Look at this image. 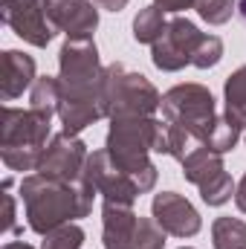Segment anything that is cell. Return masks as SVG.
Returning <instances> with one entry per match:
<instances>
[{"instance_id":"cell-1","label":"cell","mask_w":246,"mask_h":249,"mask_svg":"<svg viewBox=\"0 0 246 249\" xmlns=\"http://www.w3.org/2000/svg\"><path fill=\"white\" fill-rule=\"evenodd\" d=\"M96 194L99 191L81 177L75 183H58L44 174H29L20 183V200L26 206L29 229L38 235H47L70 220L87 217L93 212Z\"/></svg>"},{"instance_id":"cell-2","label":"cell","mask_w":246,"mask_h":249,"mask_svg":"<svg viewBox=\"0 0 246 249\" xmlns=\"http://www.w3.org/2000/svg\"><path fill=\"white\" fill-rule=\"evenodd\" d=\"M157 130L159 122L154 116H116L107 133L105 151L110 154L113 165H119L136 180L139 194L157 186V168L148 160V151H154L157 142Z\"/></svg>"},{"instance_id":"cell-3","label":"cell","mask_w":246,"mask_h":249,"mask_svg":"<svg viewBox=\"0 0 246 249\" xmlns=\"http://www.w3.org/2000/svg\"><path fill=\"white\" fill-rule=\"evenodd\" d=\"M53 116L38 110L3 107L0 119V157L12 171H38L47 151Z\"/></svg>"},{"instance_id":"cell-4","label":"cell","mask_w":246,"mask_h":249,"mask_svg":"<svg viewBox=\"0 0 246 249\" xmlns=\"http://www.w3.org/2000/svg\"><path fill=\"white\" fill-rule=\"evenodd\" d=\"M102 102L110 119L154 116V110L162 105V96L142 72H130L124 64H110L105 67V75H102Z\"/></svg>"},{"instance_id":"cell-5","label":"cell","mask_w":246,"mask_h":249,"mask_svg":"<svg viewBox=\"0 0 246 249\" xmlns=\"http://www.w3.org/2000/svg\"><path fill=\"white\" fill-rule=\"evenodd\" d=\"M162 116L165 122L180 124L188 130L197 142L203 139V133L209 130L214 113V96L203 87V84H177L162 96Z\"/></svg>"},{"instance_id":"cell-6","label":"cell","mask_w":246,"mask_h":249,"mask_svg":"<svg viewBox=\"0 0 246 249\" xmlns=\"http://www.w3.org/2000/svg\"><path fill=\"white\" fill-rule=\"evenodd\" d=\"M200 41H203V32L191 20L174 18V20H168L165 32L151 44V61H154V67H159L165 72H177L185 64L194 61Z\"/></svg>"},{"instance_id":"cell-7","label":"cell","mask_w":246,"mask_h":249,"mask_svg":"<svg viewBox=\"0 0 246 249\" xmlns=\"http://www.w3.org/2000/svg\"><path fill=\"white\" fill-rule=\"evenodd\" d=\"M58 64H61L58 81L64 87H75V90L102 87L105 67L99 64V50L90 38H67L58 53Z\"/></svg>"},{"instance_id":"cell-8","label":"cell","mask_w":246,"mask_h":249,"mask_svg":"<svg viewBox=\"0 0 246 249\" xmlns=\"http://www.w3.org/2000/svg\"><path fill=\"white\" fill-rule=\"evenodd\" d=\"M81 180L90 183L105 200L110 203H124V206H133V200L139 197V186L136 180L122 171L119 165H113L110 154L107 151H93L84 162V171H81Z\"/></svg>"},{"instance_id":"cell-9","label":"cell","mask_w":246,"mask_h":249,"mask_svg":"<svg viewBox=\"0 0 246 249\" xmlns=\"http://www.w3.org/2000/svg\"><path fill=\"white\" fill-rule=\"evenodd\" d=\"M87 145L78 139V136H70V133H58L50 139L44 157H41V165H38V174L50 177V180H58V183H75L84 171V162H87Z\"/></svg>"},{"instance_id":"cell-10","label":"cell","mask_w":246,"mask_h":249,"mask_svg":"<svg viewBox=\"0 0 246 249\" xmlns=\"http://www.w3.org/2000/svg\"><path fill=\"white\" fill-rule=\"evenodd\" d=\"M3 20L32 47H47L53 41V26L47 23L44 0H3Z\"/></svg>"},{"instance_id":"cell-11","label":"cell","mask_w":246,"mask_h":249,"mask_svg":"<svg viewBox=\"0 0 246 249\" xmlns=\"http://www.w3.org/2000/svg\"><path fill=\"white\" fill-rule=\"evenodd\" d=\"M151 212H154V220L162 226V232H165V235H174V238H191V235H197L200 226H203L197 209L185 200L183 194H177V191H162V194H157Z\"/></svg>"},{"instance_id":"cell-12","label":"cell","mask_w":246,"mask_h":249,"mask_svg":"<svg viewBox=\"0 0 246 249\" xmlns=\"http://www.w3.org/2000/svg\"><path fill=\"white\" fill-rule=\"evenodd\" d=\"M50 23L67 38H90L99 26V12L93 0H44Z\"/></svg>"},{"instance_id":"cell-13","label":"cell","mask_w":246,"mask_h":249,"mask_svg":"<svg viewBox=\"0 0 246 249\" xmlns=\"http://www.w3.org/2000/svg\"><path fill=\"white\" fill-rule=\"evenodd\" d=\"M32 84H35V61L18 50H6L0 55V99L12 102L23 96V90Z\"/></svg>"},{"instance_id":"cell-14","label":"cell","mask_w":246,"mask_h":249,"mask_svg":"<svg viewBox=\"0 0 246 249\" xmlns=\"http://www.w3.org/2000/svg\"><path fill=\"white\" fill-rule=\"evenodd\" d=\"M102 214H105V232H102L105 249H127L133 241L136 223H139V217L133 214V206L105 200Z\"/></svg>"},{"instance_id":"cell-15","label":"cell","mask_w":246,"mask_h":249,"mask_svg":"<svg viewBox=\"0 0 246 249\" xmlns=\"http://www.w3.org/2000/svg\"><path fill=\"white\" fill-rule=\"evenodd\" d=\"M220 171H226V168H223V157L214 154V151L206 148V145H197V148L183 160V177L188 183H194L197 188L203 186V183H209L211 177H217Z\"/></svg>"},{"instance_id":"cell-16","label":"cell","mask_w":246,"mask_h":249,"mask_svg":"<svg viewBox=\"0 0 246 249\" xmlns=\"http://www.w3.org/2000/svg\"><path fill=\"white\" fill-rule=\"evenodd\" d=\"M197 139L183 130L180 124L174 122H159V130H157V142H154V151H159V154H168V157H174V160H180L183 162L185 157L194 151L191 145H194ZM200 145V142H197Z\"/></svg>"},{"instance_id":"cell-17","label":"cell","mask_w":246,"mask_h":249,"mask_svg":"<svg viewBox=\"0 0 246 249\" xmlns=\"http://www.w3.org/2000/svg\"><path fill=\"white\" fill-rule=\"evenodd\" d=\"M241 130H244V127H241V124H235L229 116H214L211 124H209V130L203 133L200 145L211 148L214 154H226V151H232V148L238 145Z\"/></svg>"},{"instance_id":"cell-18","label":"cell","mask_w":246,"mask_h":249,"mask_svg":"<svg viewBox=\"0 0 246 249\" xmlns=\"http://www.w3.org/2000/svg\"><path fill=\"white\" fill-rule=\"evenodd\" d=\"M223 96H226V116L235 124L246 127V67L235 70L226 78Z\"/></svg>"},{"instance_id":"cell-19","label":"cell","mask_w":246,"mask_h":249,"mask_svg":"<svg viewBox=\"0 0 246 249\" xmlns=\"http://www.w3.org/2000/svg\"><path fill=\"white\" fill-rule=\"evenodd\" d=\"M58 102H61V81L53 78V75H41L35 78L32 84V93H29V107L38 110V113H58Z\"/></svg>"},{"instance_id":"cell-20","label":"cell","mask_w":246,"mask_h":249,"mask_svg":"<svg viewBox=\"0 0 246 249\" xmlns=\"http://www.w3.org/2000/svg\"><path fill=\"white\" fill-rule=\"evenodd\" d=\"M168 20H165V12L159 6H145L139 9V15L133 18V38L139 44H154L162 32H165Z\"/></svg>"},{"instance_id":"cell-21","label":"cell","mask_w":246,"mask_h":249,"mask_svg":"<svg viewBox=\"0 0 246 249\" xmlns=\"http://www.w3.org/2000/svg\"><path fill=\"white\" fill-rule=\"evenodd\" d=\"M214 249H246V223L238 217H217L211 223Z\"/></svg>"},{"instance_id":"cell-22","label":"cell","mask_w":246,"mask_h":249,"mask_svg":"<svg viewBox=\"0 0 246 249\" xmlns=\"http://www.w3.org/2000/svg\"><path fill=\"white\" fill-rule=\"evenodd\" d=\"M81 244H84V229L75 223H64L44 235L41 249H81Z\"/></svg>"},{"instance_id":"cell-23","label":"cell","mask_w":246,"mask_h":249,"mask_svg":"<svg viewBox=\"0 0 246 249\" xmlns=\"http://www.w3.org/2000/svg\"><path fill=\"white\" fill-rule=\"evenodd\" d=\"M165 247V232L154 217H139L130 249H162Z\"/></svg>"},{"instance_id":"cell-24","label":"cell","mask_w":246,"mask_h":249,"mask_svg":"<svg viewBox=\"0 0 246 249\" xmlns=\"http://www.w3.org/2000/svg\"><path fill=\"white\" fill-rule=\"evenodd\" d=\"M232 194H235V183H232V177H229L226 171H220L217 177H211L209 183L200 186V197H203L209 206H223V203L232 200Z\"/></svg>"},{"instance_id":"cell-25","label":"cell","mask_w":246,"mask_h":249,"mask_svg":"<svg viewBox=\"0 0 246 249\" xmlns=\"http://www.w3.org/2000/svg\"><path fill=\"white\" fill-rule=\"evenodd\" d=\"M194 9H197V15H200L203 20H209L211 26H220V23H226V20L232 18L235 0H197Z\"/></svg>"},{"instance_id":"cell-26","label":"cell","mask_w":246,"mask_h":249,"mask_svg":"<svg viewBox=\"0 0 246 249\" xmlns=\"http://www.w3.org/2000/svg\"><path fill=\"white\" fill-rule=\"evenodd\" d=\"M223 58V41L217 38V35H203V41H200V47H197V53H194V67H200V70H209V67H214V64Z\"/></svg>"},{"instance_id":"cell-27","label":"cell","mask_w":246,"mask_h":249,"mask_svg":"<svg viewBox=\"0 0 246 249\" xmlns=\"http://www.w3.org/2000/svg\"><path fill=\"white\" fill-rule=\"evenodd\" d=\"M197 0H157V6L162 12H183V9H191Z\"/></svg>"},{"instance_id":"cell-28","label":"cell","mask_w":246,"mask_h":249,"mask_svg":"<svg viewBox=\"0 0 246 249\" xmlns=\"http://www.w3.org/2000/svg\"><path fill=\"white\" fill-rule=\"evenodd\" d=\"M93 3L102 6V9H107V12H122L130 0H93Z\"/></svg>"},{"instance_id":"cell-29","label":"cell","mask_w":246,"mask_h":249,"mask_svg":"<svg viewBox=\"0 0 246 249\" xmlns=\"http://www.w3.org/2000/svg\"><path fill=\"white\" fill-rule=\"evenodd\" d=\"M235 203H238V209L246 214V174H244V180L238 183V188H235Z\"/></svg>"},{"instance_id":"cell-30","label":"cell","mask_w":246,"mask_h":249,"mask_svg":"<svg viewBox=\"0 0 246 249\" xmlns=\"http://www.w3.org/2000/svg\"><path fill=\"white\" fill-rule=\"evenodd\" d=\"M6 229H12V232H18L15 229V200L6 194Z\"/></svg>"},{"instance_id":"cell-31","label":"cell","mask_w":246,"mask_h":249,"mask_svg":"<svg viewBox=\"0 0 246 249\" xmlns=\"http://www.w3.org/2000/svg\"><path fill=\"white\" fill-rule=\"evenodd\" d=\"M3 249H35V247H29V244H23V241H12V244H6Z\"/></svg>"},{"instance_id":"cell-32","label":"cell","mask_w":246,"mask_h":249,"mask_svg":"<svg viewBox=\"0 0 246 249\" xmlns=\"http://www.w3.org/2000/svg\"><path fill=\"white\" fill-rule=\"evenodd\" d=\"M238 9H241V15H244V20H246V0H241V3H238Z\"/></svg>"},{"instance_id":"cell-33","label":"cell","mask_w":246,"mask_h":249,"mask_svg":"<svg viewBox=\"0 0 246 249\" xmlns=\"http://www.w3.org/2000/svg\"><path fill=\"white\" fill-rule=\"evenodd\" d=\"M183 249H191V247H183Z\"/></svg>"},{"instance_id":"cell-34","label":"cell","mask_w":246,"mask_h":249,"mask_svg":"<svg viewBox=\"0 0 246 249\" xmlns=\"http://www.w3.org/2000/svg\"><path fill=\"white\" fill-rule=\"evenodd\" d=\"M127 249H130V247H127Z\"/></svg>"}]
</instances>
